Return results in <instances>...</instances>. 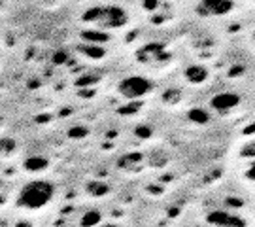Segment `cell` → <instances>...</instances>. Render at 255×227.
<instances>
[{
  "instance_id": "obj_28",
  "label": "cell",
  "mask_w": 255,
  "mask_h": 227,
  "mask_svg": "<svg viewBox=\"0 0 255 227\" xmlns=\"http://www.w3.org/2000/svg\"><path fill=\"white\" fill-rule=\"evenodd\" d=\"M212 227H214V226H212Z\"/></svg>"
},
{
  "instance_id": "obj_25",
  "label": "cell",
  "mask_w": 255,
  "mask_h": 227,
  "mask_svg": "<svg viewBox=\"0 0 255 227\" xmlns=\"http://www.w3.org/2000/svg\"><path fill=\"white\" fill-rule=\"evenodd\" d=\"M240 72H242V68H240V66H238V68H237V66H235V68H233V70H231V78H233V76H235V74H240Z\"/></svg>"
},
{
  "instance_id": "obj_19",
  "label": "cell",
  "mask_w": 255,
  "mask_h": 227,
  "mask_svg": "<svg viewBox=\"0 0 255 227\" xmlns=\"http://www.w3.org/2000/svg\"><path fill=\"white\" fill-rule=\"evenodd\" d=\"M95 82H99V78H97V76H83V78H80L76 83H78L80 87H83V85H87V83H95Z\"/></svg>"
},
{
  "instance_id": "obj_4",
  "label": "cell",
  "mask_w": 255,
  "mask_h": 227,
  "mask_svg": "<svg viewBox=\"0 0 255 227\" xmlns=\"http://www.w3.org/2000/svg\"><path fill=\"white\" fill-rule=\"evenodd\" d=\"M206 222L214 227H246V222L240 218L238 214H231L227 210L210 212Z\"/></svg>"
},
{
  "instance_id": "obj_6",
  "label": "cell",
  "mask_w": 255,
  "mask_h": 227,
  "mask_svg": "<svg viewBox=\"0 0 255 227\" xmlns=\"http://www.w3.org/2000/svg\"><path fill=\"white\" fill-rule=\"evenodd\" d=\"M238 95L235 93H218L214 99L210 100L212 108H216L218 112H227V110H233L235 106H238Z\"/></svg>"
},
{
  "instance_id": "obj_5",
  "label": "cell",
  "mask_w": 255,
  "mask_h": 227,
  "mask_svg": "<svg viewBox=\"0 0 255 227\" xmlns=\"http://www.w3.org/2000/svg\"><path fill=\"white\" fill-rule=\"evenodd\" d=\"M233 9L231 0H201V4L197 6V13L202 17L208 15H225Z\"/></svg>"
},
{
  "instance_id": "obj_9",
  "label": "cell",
  "mask_w": 255,
  "mask_h": 227,
  "mask_svg": "<svg viewBox=\"0 0 255 227\" xmlns=\"http://www.w3.org/2000/svg\"><path fill=\"white\" fill-rule=\"evenodd\" d=\"M82 40L87 42V44L101 45V44H106L110 40V36H108V32H101V30H83Z\"/></svg>"
},
{
  "instance_id": "obj_18",
  "label": "cell",
  "mask_w": 255,
  "mask_h": 227,
  "mask_svg": "<svg viewBox=\"0 0 255 227\" xmlns=\"http://www.w3.org/2000/svg\"><path fill=\"white\" fill-rule=\"evenodd\" d=\"M53 63L55 64L68 63V53H66V51H57V53H53Z\"/></svg>"
},
{
  "instance_id": "obj_22",
  "label": "cell",
  "mask_w": 255,
  "mask_h": 227,
  "mask_svg": "<svg viewBox=\"0 0 255 227\" xmlns=\"http://www.w3.org/2000/svg\"><path fill=\"white\" fill-rule=\"evenodd\" d=\"M244 155H252V157H254V142L248 144V148L244 150Z\"/></svg>"
},
{
  "instance_id": "obj_13",
  "label": "cell",
  "mask_w": 255,
  "mask_h": 227,
  "mask_svg": "<svg viewBox=\"0 0 255 227\" xmlns=\"http://www.w3.org/2000/svg\"><path fill=\"white\" fill-rule=\"evenodd\" d=\"M189 119L191 123H197V125H204L210 121V116L206 114V110L202 108H191L189 110Z\"/></svg>"
},
{
  "instance_id": "obj_26",
  "label": "cell",
  "mask_w": 255,
  "mask_h": 227,
  "mask_svg": "<svg viewBox=\"0 0 255 227\" xmlns=\"http://www.w3.org/2000/svg\"><path fill=\"white\" fill-rule=\"evenodd\" d=\"M250 133L254 135V125H248V127H246V135H250Z\"/></svg>"
},
{
  "instance_id": "obj_12",
  "label": "cell",
  "mask_w": 255,
  "mask_h": 227,
  "mask_svg": "<svg viewBox=\"0 0 255 227\" xmlns=\"http://www.w3.org/2000/svg\"><path fill=\"white\" fill-rule=\"evenodd\" d=\"M102 220V214L99 210H91V212H85L82 218V227H95L99 226Z\"/></svg>"
},
{
  "instance_id": "obj_21",
  "label": "cell",
  "mask_w": 255,
  "mask_h": 227,
  "mask_svg": "<svg viewBox=\"0 0 255 227\" xmlns=\"http://www.w3.org/2000/svg\"><path fill=\"white\" fill-rule=\"evenodd\" d=\"M144 6H146L147 9H155L157 8V0H146V2H144Z\"/></svg>"
},
{
  "instance_id": "obj_3",
  "label": "cell",
  "mask_w": 255,
  "mask_h": 227,
  "mask_svg": "<svg viewBox=\"0 0 255 227\" xmlns=\"http://www.w3.org/2000/svg\"><path fill=\"white\" fill-rule=\"evenodd\" d=\"M97 23L104 28L123 27L127 23V13H125V9H121L119 6H108V8H102L101 6Z\"/></svg>"
},
{
  "instance_id": "obj_11",
  "label": "cell",
  "mask_w": 255,
  "mask_h": 227,
  "mask_svg": "<svg viewBox=\"0 0 255 227\" xmlns=\"http://www.w3.org/2000/svg\"><path fill=\"white\" fill-rule=\"evenodd\" d=\"M80 51H82L85 57H89V59H102L104 57V47L101 45H93V44H85V45H80Z\"/></svg>"
},
{
  "instance_id": "obj_20",
  "label": "cell",
  "mask_w": 255,
  "mask_h": 227,
  "mask_svg": "<svg viewBox=\"0 0 255 227\" xmlns=\"http://www.w3.org/2000/svg\"><path fill=\"white\" fill-rule=\"evenodd\" d=\"M140 106H142L140 102H132V104H128V106H125V108L119 110V112H121V114H128V112H136V110L140 108Z\"/></svg>"
},
{
  "instance_id": "obj_14",
  "label": "cell",
  "mask_w": 255,
  "mask_h": 227,
  "mask_svg": "<svg viewBox=\"0 0 255 227\" xmlns=\"http://www.w3.org/2000/svg\"><path fill=\"white\" fill-rule=\"evenodd\" d=\"M87 191L95 195V197H101V195H106L110 191V188L104 184V182H91L89 186H87Z\"/></svg>"
},
{
  "instance_id": "obj_7",
  "label": "cell",
  "mask_w": 255,
  "mask_h": 227,
  "mask_svg": "<svg viewBox=\"0 0 255 227\" xmlns=\"http://www.w3.org/2000/svg\"><path fill=\"white\" fill-rule=\"evenodd\" d=\"M164 53V47L161 44H147L138 51V59L140 61H151V59H161V55Z\"/></svg>"
},
{
  "instance_id": "obj_17",
  "label": "cell",
  "mask_w": 255,
  "mask_h": 227,
  "mask_svg": "<svg viewBox=\"0 0 255 227\" xmlns=\"http://www.w3.org/2000/svg\"><path fill=\"white\" fill-rule=\"evenodd\" d=\"M138 138H149L151 136V127H146V125H140V127L134 129Z\"/></svg>"
},
{
  "instance_id": "obj_23",
  "label": "cell",
  "mask_w": 255,
  "mask_h": 227,
  "mask_svg": "<svg viewBox=\"0 0 255 227\" xmlns=\"http://www.w3.org/2000/svg\"><path fill=\"white\" fill-rule=\"evenodd\" d=\"M246 176H248V180H252V184H254V178H255V171H254V167H252V169L248 171Z\"/></svg>"
},
{
  "instance_id": "obj_24",
  "label": "cell",
  "mask_w": 255,
  "mask_h": 227,
  "mask_svg": "<svg viewBox=\"0 0 255 227\" xmlns=\"http://www.w3.org/2000/svg\"><path fill=\"white\" fill-rule=\"evenodd\" d=\"M47 119H51V116H38L36 121L38 123H44V121H47Z\"/></svg>"
},
{
  "instance_id": "obj_16",
  "label": "cell",
  "mask_w": 255,
  "mask_h": 227,
  "mask_svg": "<svg viewBox=\"0 0 255 227\" xmlns=\"http://www.w3.org/2000/svg\"><path fill=\"white\" fill-rule=\"evenodd\" d=\"M87 135H89V131L83 127V125H76V127L68 129V136L70 138H85Z\"/></svg>"
},
{
  "instance_id": "obj_27",
  "label": "cell",
  "mask_w": 255,
  "mask_h": 227,
  "mask_svg": "<svg viewBox=\"0 0 255 227\" xmlns=\"http://www.w3.org/2000/svg\"><path fill=\"white\" fill-rule=\"evenodd\" d=\"M0 121H2V118H0Z\"/></svg>"
},
{
  "instance_id": "obj_10",
  "label": "cell",
  "mask_w": 255,
  "mask_h": 227,
  "mask_svg": "<svg viewBox=\"0 0 255 227\" xmlns=\"http://www.w3.org/2000/svg\"><path fill=\"white\" fill-rule=\"evenodd\" d=\"M185 76L191 83H201L208 78V70L201 66V64H191L187 70H185Z\"/></svg>"
},
{
  "instance_id": "obj_2",
  "label": "cell",
  "mask_w": 255,
  "mask_h": 227,
  "mask_svg": "<svg viewBox=\"0 0 255 227\" xmlns=\"http://www.w3.org/2000/svg\"><path fill=\"white\" fill-rule=\"evenodd\" d=\"M153 87V83L149 82L147 78H142V76H128L125 80H121L118 85V91L125 97V99L136 100L142 99L144 95H147Z\"/></svg>"
},
{
  "instance_id": "obj_15",
  "label": "cell",
  "mask_w": 255,
  "mask_h": 227,
  "mask_svg": "<svg viewBox=\"0 0 255 227\" xmlns=\"http://www.w3.org/2000/svg\"><path fill=\"white\" fill-rule=\"evenodd\" d=\"M15 150V140L13 138H2L0 140V154L6 155V154H11Z\"/></svg>"
},
{
  "instance_id": "obj_1",
  "label": "cell",
  "mask_w": 255,
  "mask_h": 227,
  "mask_svg": "<svg viewBox=\"0 0 255 227\" xmlns=\"http://www.w3.org/2000/svg\"><path fill=\"white\" fill-rule=\"evenodd\" d=\"M53 193H55V188L49 182H42V180L30 182L19 193L17 205L21 209H28V210L42 209V207H46L47 203L51 201Z\"/></svg>"
},
{
  "instance_id": "obj_8",
  "label": "cell",
  "mask_w": 255,
  "mask_h": 227,
  "mask_svg": "<svg viewBox=\"0 0 255 227\" xmlns=\"http://www.w3.org/2000/svg\"><path fill=\"white\" fill-rule=\"evenodd\" d=\"M49 161H47L44 155H30L25 159V169L30 173H40V171H46Z\"/></svg>"
}]
</instances>
